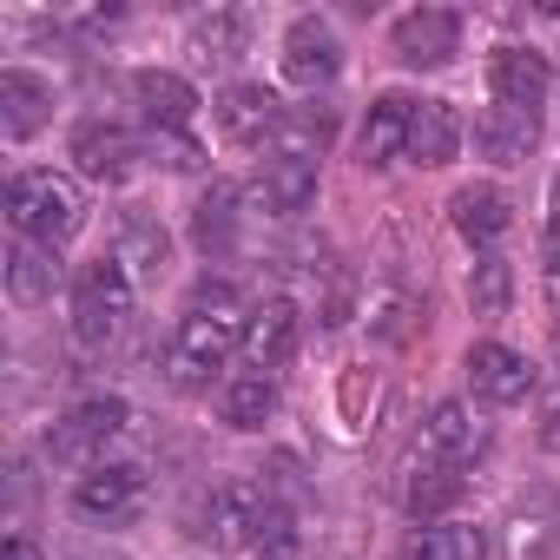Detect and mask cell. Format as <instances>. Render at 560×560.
Segmentation results:
<instances>
[{
  "label": "cell",
  "instance_id": "obj_3",
  "mask_svg": "<svg viewBox=\"0 0 560 560\" xmlns=\"http://www.w3.org/2000/svg\"><path fill=\"white\" fill-rule=\"evenodd\" d=\"M270 514H277V501H270L264 481H218L191 508V540L211 547V553H244V547L264 540Z\"/></svg>",
  "mask_w": 560,
  "mask_h": 560
},
{
  "label": "cell",
  "instance_id": "obj_39",
  "mask_svg": "<svg viewBox=\"0 0 560 560\" xmlns=\"http://www.w3.org/2000/svg\"><path fill=\"white\" fill-rule=\"evenodd\" d=\"M553 357H560V330H553Z\"/></svg>",
  "mask_w": 560,
  "mask_h": 560
},
{
  "label": "cell",
  "instance_id": "obj_30",
  "mask_svg": "<svg viewBox=\"0 0 560 560\" xmlns=\"http://www.w3.org/2000/svg\"><path fill=\"white\" fill-rule=\"evenodd\" d=\"M468 304H475V317H501V311L514 304V264H508L501 250H481V257H475Z\"/></svg>",
  "mask_w": 560,
  "mask_h": 560
},
{
  "label": "cell",
  "instance_id": "obj_28",
  "mask_svg": "<svg viewBox=\"0 0 560 560\" xmlns=\"http://www.w3.org/2000/svg\"><path fill=\"white\" fill-rule=\"evenodd\" d=\"M409 560H488V534L468 521H429L409 540Z\"/></svg>",
  "mask_w": 560,
  "mask_h": 560
},
{
  "label": "cell",
  "instance_id": "obj_36",
  "mask_svg": "<svg viewBox=\"0 0 560 560\" xmlns=\"http://www.w3.org/2000/svg\"><path fill=\"white\" fill-rule=\"evenodd\" d=\"M73 560H126V553H106V547H86V553H73Z\"/></svg>",
  "mask_w": 560,
  "mask_h": 560
},
{
  "label": "cell",
  "instance_id": "obj_4",
  "mask_svg": "<svg viewBox=\"0 0 560 560\" xmlns=\"http://www.w3.org/2000/svg\"><path fill=\"white\" fill-rule=\"evenodd\" d=\"M132 298H139V284L126 277V264H119V257H93V264L73 277V343H80V350H106V343L126 330Z\"/></svg>",
  "mask_w": 560,
  "mask_h": 560
},
{
  "label": "cell",
  "instance_id": "obj_14",
  "mask_svg": "<svg viewBox=\"0 0 560 560\" xmlns=\"http://www.w3.org/2000/svg\"><path fill=\"white\" fill-rule=\"evenodd\" d=\"M47 119H54V80L34 67H0V132L27 145Z\"/></svg>",
  "mask_w": 560,
  "mask_h": 560
},
{
  "label": "cell",
  "instance_id": "obj_33",
  "mask_svg": "<svg viewBox=\"0 0 560 560\" xmlns=\"http://www.w3.org/2000/svg\"><path fill=\"white\" fill-rule=\"evenodd\" d=\"M0 560H47V553H40V540H27V534H14V540H8V553H0Z\"/></svg>",
  "mask_w": 560,
  "mask_h": 560
},
{
  "label": "cell",
  "instance_id": "obj_19",
  "mask_svg": "<svg viewBox=\"0 0 560 560\" xmlns=\"http://www.w3.org/2000/svg\"><path fill=\"white\" fill-rule=\"evenodd\" d=\"M422 448L435 455V462H475L481 448H488V429H481V416L468 409V402H435L429 409V422H422Z\"/></svg>",
  "mask_w": 560,
  "mask_h": 560
},
{
  "label": "cell",
  "instance_id": "obj_23",
  "mask_svg": "<svg viewBox=\"0 0 560 560\" xmlns=\"http://www.w3.org/2000/svg\"><path fill=\"white\" fill-rule=\"evenodd\" d=\"M237 224H244V191L211 185V191L198 198V211H191V244L218 264V257H231V250H237Z\"/></svg>",
  "mask_w": 560,
  "mask_h": 560
},
{
  "label": "cell",
  "instance_id": "obj_26",
  "mask_svg": "<svg viewBox=\"0 0 560 560\" xmlns=\"http://www.w3.org/2000/svg\"><path fill=\"white\" fill-rule=\"evenodd\" d=\"M218 416H224V429H264L270 416H277V383L264 376V370H244V376H231L224 383V396H218Z\"/></svg>",
  "mask_w": 560,
  "mask_h": 560
},
{
  "label": "cell",
  "instance_id": "obj_10",
  "mask_svg": "<svg viewBox=\"0 0 560 560\" xmlns=\"http://www.w3.org/2000/svg\"><path fill=\"white\" fill-rule=\"evenodd\" d=\"M389 47H396L402 67H448L462 54V14H448V8H409L389 27Z\"/></svg>",
  "mask_w": 560,
  "mask_h": 560
},
{
  "label": "cell",
  "instance_id": "obj_38",
  "mask_svg": "<svg viewBox=\"0 0 560 560\" xmlns=\"http://www.w3.org/2000/svg\"><path fill=\"white\" fill-rule=\"evenodd\" d=\"M547 21H553V34H560V8H547Z\"/></svg>",
  "mask_w": 560,
  "mask_h": 560
},
{
  "label": "cell",
  "instance_id": "obj_31",
  "mask_svg": "<svg viewBox=\"0 0 560 560\" xmlns=\"http://www.w3.org/2000/svg\"><path fill=\"white\" fill-rule=\"evenodd\" d=\"M560 553V527L540 514H514L508 521V560H553Z\"/></svg>",
  "mask_w": 560,
  "mask_h": 560
},
{
  "label": "cell",
  "instance_id": "obj_18",
  "mask_svg": "<svg viewBox=\"0 0 560 560\" xmlns=\"http://www.w3.org/2000/svg\"><path fill=\"white\" fill-rule=\"evenodd\" d=\"M448 218H455V231H462L475 250H494L501 231L514 224V205H508L501 185H462V191L448 198Z\"/></svg>",
  "mask_w": 560,
  "mask_h": 560
},
{
  "label": "cell",
  "instance_id": "obj_13",
  "mask_svg": "<svg viewBox=\"0 0 560 560\" xmlns=\"http://www.w3.org/2000/svg\"><path fill=\"white\" fill-rule=\"evenodd\" d=\"M132 106H139V119L152 126V132H191V119H198V93H191V80L185 73H165V67H139L132 73Z\"/></svg>",
  "mask_w": 560,
  "mask_h": 560
},
{
  "label": "cell",
  "instance_id": "obj_6",
  "mask_svg": "<svg viewBox=\"0 0 560 560\" xmlns=\"http://www.w3.org/2000/svg\"><path fill=\"white\" fill-rule=\"evenodd\" d=\"M73 514L100 521V527H126L132 514H145V468L139 462H93L73 481Z\"/></svg>",
  "mask_w": 560,
  "mask_h": 560
},
{
  "label": "cell",
  "instance_id": "obj_37",
  "mask_svg": "<svg viewBox=\"0 0 560 560\" xmlns=\"http://www.w3.org/2000/svg\"><path fill=\"white\" fill-rule=\"evenodd\" d=\"M547 442L560 448V402H553V416H547Z\"/></svg>",
  "mask_w": 560,
  "mask_h": 560
},
{
  "label": "cell",
  "instance_id": "obj_16",
  "mask_svg": "<svg viewBox=\"0 0 560 560\" xmlns=\"http://www.w3.org/2000/svg\"><path fill=\"white\" fill-rule=\"evenodd\" d=\"M311 198H317V165L304 159H264V172L244 191V205H257L264 218H298L311 211Z\"/></svg>",
  "mask_w": 560,
  "mask_h": 560
},
{
  "label": "cell",
  "instance_id": "obj_15",
  "mask_svg": "<svg viewBox=\"0 0 560 560\" xmlns=\"http://www.w3.org/2000/svg\"><path fill=\"white\" fill-rule=\"evenodd\" d=\"M488 86H494V106L534 113V106L553 93V67H547V54H534V47H494Z\"/></svg>",
  "mask_w": 560,
  "mask_h": 560
},
{
  "label": "cell",
  "instance_id": "obj_35",
  "mask_svg": "<svg viewBox=\"0 0 560 560\" xmlns=\"http://www.w3.org/2000/svg\"><path fill=\"white\" fill-rule=\"evenodd\" d=\"M547 291H553V298H560V244H553V250H547Z\"/></svg>",
  "mask_w": 560,
  "mask_h": 560
},
{
  "label": "cell",
  "instance_id": "obj_7",
  "mask_svg": "<svg viewBox=\"0 0 560 560\" xmlns=\"http://www.w3.org/2000/svg\"><path fill=\"white\" fill-rule=\"evenodd\" d=\"M337 73H343V40H337V27H330L324 14H298V21L284 27V80L304 86V93H317V86H330Z\"/></svg>",
  "mask_w": 560,
  "mask_h": 560
},
{
  "label": "cell",
  "instance_id": "obj_24",
  "mask_svg": "<svg viewBox=\"0 0 560 560\" xmlns=\"http://www.w3.org/2000/svg\"><path fill=\"white\" fill-rule=\"evenodd\" d=\"M250 14L244 8H211V14H198L191 21V54L205 60V67H231V60H244L250 54Z\"/></svg>",
  "mask_w": 560,
  "mask_h": 560
},
{
  "label": "cell",
  "instance_id": "obj_32",
  "mask_svg": "<svg viewBox=\"0 0 560 560\" xmlns=\"http://www.w3.org/2000/svg\"><path fill=\"white\" fill-rule=\"evenodd\" d=\"M126 14L119 8H73V14H60V27H73V34H93V27H119Z\"/></svg>",
  "mask_w": 560,
  "mask_h": 560
},
{
  "label": "cell",
  "instance_id": "obj_9",
  "mask_svg": "<svg viewBox=\"0 0 560 560\" xmlns=\"http://www.w3.org/2000/svg\"><path fill=\"white\" fill-rule=\"evenodd\" d=\"M73 159H80V172L93 185H126L139 172V159H145V145L119 119H80L73 126Z\"/></svg>",
  "mask_w": 560,
  "mask_h": 560
},
{
  "label": "cell",
  "instance_id": "obj_22",
  "mask_svg": "<svg viewBox=\"0 0 560 560\" xmlns=\"http://www.w3.org/2000/svg\"><path fill=\"white\" fill-rule=\"evenodd\" d=\"M534 145H540V126H534V113L488 106V113L475 119V152H481V159H494V165H521Z\"/></svg>",
  "mask_w": 560,
  "mask_h": 560
},
{
  "label": "cell",
  "instance_id": "obj_2",
  "mask_svg": "<svg viewBox=\"0 0 560 560\" xmlns=\"http://www.w3.org/2000/svg\"><path fill=\"white\" fill-rule=\"evenodd\" d=\"M8 218H14L21 237L60 250V244L86 224V198H80V185H73L67 172L27 165V172H14V185H8Z\"/></svg>",
  "mask_w": 560,
  "mask_h": 560
},
{
  "label": "cell",
  "instance_id": "obj_34",
  "mask_svg": "<svg viewBox=\"0 0 560 560\" xmlns=\"http://www.w3.org/2000/svg\"><path fill=\"white\" fill-rule=\"evenodd\" d=\"M547 211H553V218H547V231H553V244H560V178H553V191H547Z\"/></svg>",
  "mask_w": 560,
  "mask_h": 560
},
{
  "label": "cell",
  "instance_id": "obj_21",
  "mask_svg": "<svg viewBox=\"0 0 560 560\" xmlns=\"http://www.w3.org/2000/svg\"><path fill=\"white\" fill-rule=\"evenodd\" d=\"M455 152H462V119H455V106L448 100H416V126H409V165H455Z\"/></svg>",
  "mask_w": 560,
  "mask_h": 560
},
{
  "label": "cell",
  "instance_id": "obj_29",
  "mask_svg": "<svg viewBox=\"0 0 560 560\" xmlns=\"http://www.w3.org/2000/svg\"><path fill=\"white\" fill-rule=\"evenodd\" d=\"M324 145H330V113L304 106V113H284V126H277V139H270V159H304V165H317Z\"/></svg>",
  "mask_w": 560,
  "mask_h": 560
},
{
  "label": "cell",
  "instance_id": "obj_27",
  "mask_svg": "<svg viewBox=\"0 0 560 560\" xmlns=\"http://www.w3.org/2000/svg\"><path fill=\"white\" fill-rule=\"evenodd\" d=\"M462 488H468V481H462V468L429 455V462L409 475V494H402V501H409V514H416V521H435V514H448V508L462 501Z\"/></svg>",
  "mask_w": 560,
  "mask_h": 560
},
{
  "label": "cell",
  "instance_id": "obj_20",
  "mask_svg": "<svg viewBox=\"0 0 560 560\" xmlns=\"http://www.w3.org/2000/svg\"><path fill=\"white\" fill-rule=\"evenodd\" d=\"M54 291H60V250L34 244V237H14V250H8V298L40 311V304H54Z\"/></svg>",
  "mask_w": 560,
  "mask_h": 560
},
{
  "label": "cell",
  "instance_id": "obj_1",
  "mask_svg": "<svg viewBox=\"0 0 560 560\" xmlns=\"http://www.w3.org/2000/svg\"><path fill=\"white\" fill-rule=\"evenodd\" d=\"M244 324H250L244 298H237L231 284H211V277H205V284L185 298L178 324H172L165 383H172V389H205V383L231 363V350H244Z\"/></svg>",
  "mask_w": 560,
  "mask_h": 560
},
{
  "label": "cell",
  "instance_id": "obj_11",
  "mask_svg": "<svg viewBox=\"0 0 560 560\" xmlns=\"http://www.w3.org/2000/svg\"><path fill=\"white\" fill-rule=\"evenodd\" d=\"M468 389L488 409H514V402L534 396V363L521 350H508V343H475L468 350Z\"/></svg>",
  "mask_w": 560,
  "mask_h": 560
},
{
  "label": "cell",
  "instance_id": "obj_25",
  "mask_svg": "<svg viewBox=\"0 0 560 560\" xmlns=\"http://www.w3.org/2000/svg\"><path fill=\"white\" fill-rule=\"evenodd\" d=\"M113 257L126 264V277L139 284V277H159V270H165V257H172V237H165V224H159V218H145V211H126V218H119V244H113Z\"/></svg>",
  "mask_w": 560,
  "mask_h": 560
},
{
  "label": "cell",
  "instance_id": "obj_8",
  "mask_svg": "<svg viewBox=\"0 0 560 560\" xmlns=\"http://www.w3.org/2000/svg\"><path fill=\"white\" fill-rule=\"evenodd\" d=\"M284 100H277L264 80H237V86H224L218 93V106H211V119H218V132L231 139V145H270L277 139V126H284Z\"/></svg>",
  "mask_w": 560,
  "mask_h": 560
},
{
  "label": "cell",
  "instance_id": "obj_17",
  "mask_svg": "<svg viewBox=\"0 0 560 560\" xmlns=\"http://www.w3.org/2000/svg\"><path fill=\"white\" fill-rule=\"evenodd\" d=\"M409 126H416V100H402V93L370 100L363 132H357V159H363V165H396V159L409 152Z\"/></svg>",
  "mask_w": 560,
  "mask_h": 560
},
{
  "label": "cell",
  "instance_id": "obj_12",
  "mask_svg": "<svg viewBox=\"0 0 560 560\" xmlns=\"http://www.w3.org/2000/svg\"><path fill=\"white\" fill-rule=\"evenodd\" d=\"M298 337H304L298 304L291 298H264V304H250V324H244V363L264 370V376L284 370L298 357Z\"/></svg>",
  "mask_w": 560,
  "mask_h": 560
},
{
  "label": "cell",
  "instance_id": "obj_5",
  "mask_svg": "<svg viewBox=\"0 0 560 560\" xmlns=\"http://www.w3.org/2000/svg\"><path fill=\"white\" fill-rule=\"evenodd\" d=\"M126 422H132V409H126V396H86V402H73L54 429H47V462H60V468H93L100 455H106V442H119L126 435Z\"/></svg>",
  "mask_w": 560,
  "mask_h": 560
}]
</instances>
